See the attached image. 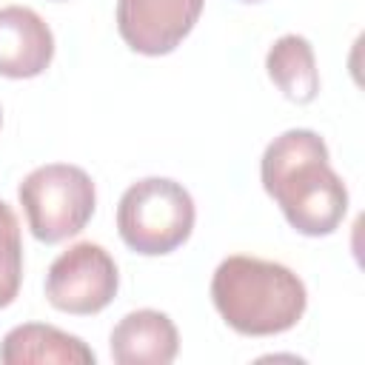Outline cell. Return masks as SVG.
I'll return each mask as SVG.
<instances>
[{"label": "cell", "mask_w": 365, "mask_h": 365, "mask_svg": "<svg viewBox=\"0 0 365 365\" xmlns=\"http://www.w3.org/2000/svg\"><path fill=\"white\" fill-rule=\"evenodd\" d=\"M265 194L282 208L288 225L305 237L334 234L348 214V188L328 163L325 140L311 128L274 137L262 154Z\"/></svg>", "instance_id": "cell-1"}, {"label": "cell", "mask_w": 365, "mask_h": 365, "mask_svg": "<svg viewBox=\"0 0 365 365\" xmlns=\"http://www.w3.org/2000/svg\"><path fill=\"white\" fill-rule=\"evenodd\" d=\"M211 299L220 317L242 336L291 331L308 305L305 282L282 262L234 254L211 277Z\"/></svg>", "instance_id": "cell-2"}, {"label": "cell", "mask_w": 365, "mask_h": 365, "mask_svg": "<svg viewBox=\"0 0 365 365\" xmlns=\"http://www.w3.org/2000/svg\"><path fill=\"white\" fill-rule=\"evenodd\" d=\"M194 200L168 177H145L128 185L117 205L123 242L143 257H163L180 248L194 231Z\"/></svg>", "instance_id": "cell-3"}, {"label": "cell", "mask_w": 365, "mask_h": 365, "mask_svg": "<svg viewBox=\"0 0 365 365\" xmlns=\"http://www.w3.org/2000/svg\"><path fill=\"white\" fill-rule=\"evenodd\" d=\"M17 197L26 208L31 234L48 245L80 234L97 205L91 177L68 163H48L26 174Z\"/></svg>", "instance_id": "cell-4"}, {"label": "cell", "mask_w": 365, "mask_h": 365, "mask_svg": "<svg viewBox=\"0 0 365 365\" xmlns=\"http://www.w3.org/2000/svg\"><path fill=\"white\" fill-rule=\"evenodd\" d=\"M120 274L111 254L97 242H77L63 251L46 274V299L66 314H100L117 294Z\"/></svg>", "instance_id": "cell-5"}, {"label": "cell", "mask_w": 365, "mask_h": 365, "mask_svg": "<svg viewBox=\"0 0 365 365\" xmlns=\"http://www.w3.org/2000/svg\"><path fill=\"white\" fill-rule=\"evenodd\" d=\"M205 0H117V31L137 54L174 51L194 29Z\"/></svg>", "instance_id": "cell-6"}, {"label": "cell", "mask_w": 365, "mask_h": 365, "mask_svg": "<svg viewBox=\"0 0 365 365\" xmlns=\"http://www.w3.org/2000/svg\"><path fill=\"white\" fill-rule=\"evenodd\" d=\"M54 57V34L46 20L26 6L0 9V74L29 80L48 68Z\"/></svg>", "instance_id": "cell-7"}, {"label": "cell", "mask_w": 365, "mask_h": 365, "mask_svg": "<svg viewBox=\"0 0 365 365\" xmlns=\"http://www.w3.org/2000/svg\"><path fill=\"white\" fill-rule=\"evenodd\" d=\"M108 348L117 365H168L180 351V334L168 314L140 308L114 325Z\"/></svg>", "instance_id": "cell-8"}, {"label": "cell", "mask_w": 365, "mask_h": 365, "mask_svg": "<svg viewBox=\"0 0 365 365\" xmlns=\"http://www.w3.org/2000/svg\"><path fill=\"white\" fill-rule=\"evenodd\" d=\"M94 351L74 334L54 325L26 322L11 328L0 342V362L29 365V362H57V365H94Z\"/></svg>", "instance_id": "cell-9"}, {"label": "cell", "mask_w": 365, "mask_h": 365, "mask_svg": "<svg viewBox=\"0 0 365 365\" xmlns=\"http://www.w3.org/2000/svg\"><path fill=\"white\" fill-rule=\"evenodd\" d=\"M271 83L291 103H311L319 91V68L311 43L302 34H282L265 54Z\"/></svg>", "instance_id": "cell-10"}, {"label": "cell", "mask_w": 365, "mask_h": 365, "mask_svg": "<svg viewBox=\"0 0 365 365\" xmlns=\"http://www.w3.org/2000/svg\"><path fill=\"white\" fill-rule=\"evenodd\" d=\"M23 282V242L20 225L9 202L0 200V308L11 305Z\"/></svg>", "instance_id": "cell-11"}, {"label": "cell", "mask_w": 365, "mask_h": 365, "mask_svg": "<svg viewBox=\"0 0 365 365\" xmlns=\"http://www.w3.org/2000/svg\"><path fill=\"white\" fill-rule=\"evenodd\" d=\"M245 3H257V0H245Z\"/></svg>", "instance_id": "cell-12"}, {"label": "cell", "mask_w": 365, "mask_h": 365, "mask_svg": "<svg viewBox=\"0 0 365 365\" xmlns=\"http://www.w3.org/2000/svg\"><path fill=\"white\" fill-rule=\"evenodd\" d=\"M0 125H3V114H0Z\"/></svg>", "instance_id": "cell-13"}]
</instances>
